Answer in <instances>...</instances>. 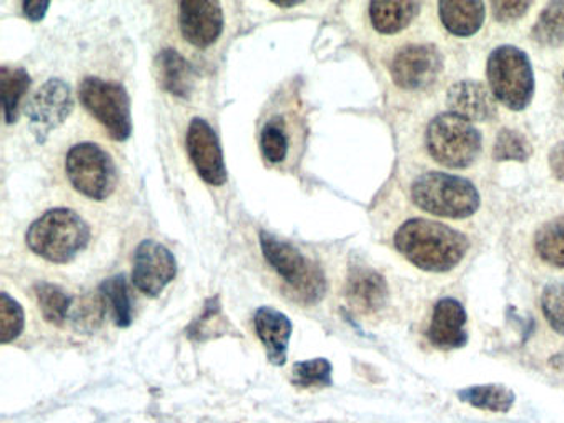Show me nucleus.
Masks as SVG:
<instances>
[{
    "mask_svg": "<svg viewBox=\"0 0 564 423\" xmlns=\"http://www.w3.org/2000/svg\"><path fill=\"white\" fill-rule=\"evenodd\" d=\"M394 247L419 269L440 273L449 272L465 259L469 242L452 227L413 219L397 230Z\"/></svg>",
    "mask_w": 564,
    "mask_h": 423,
    "instance_id": "obj_1",
    "label": "nucleus"
},
{
    "mask_svg": "<svg viewBox=\"0 0 564 423\" xmlns=\"http://www.w3.org/2000/svg\"><path fill=\"white\" fill-rule=\"evenodd\" d=\"M29 249L52 263H67L86 249L90 230L86 220L70 208H52L39 217L28 236Z\"/></svg>",
    "mask_w": 564,
    "mask_h": 423,
    "instance_id": "obj_2",
    "label": "nucleus"
},
{
    "mask_svg": "<svg viewBox=\"0 0 564 423\" xmlns=\"http://www.w3.org/2000/svg\"><path fill=\"white\" fill-rule=\"evenodd\" d=\"M260 247L267 262L282 276L300 304L315 305L325 297L327 279L324 270L299 249L269 232H260Z\"/></svg>",
    "mask_w": 564,
    "mask_h": 423,
    "instance_id": "obj_3",
    "label": "nucleus"
},
{
    "mask_svg": "<svg viewBox=\"0 0 564 423\" xmlns=\"http://www.w3.org/2000/svg\"><path fill=\"white\" fill-rule=\"evenodd\" d=\"M416 207L446 219H466L479 208V194L466 178L443 172L420 175L412 184Z\"/></svg>",
    "mask_w": 564,
    "mask_h": 423,
    "instance_id": "obj_4",
    "label": "nucleus"
},
{
    "mask_svg": "<svg viewBox=\"0 0 564 423\" xmlns=\"http://www.w3.org/2000/svg\"><path fill=\"white\" fill-rule=\"evenodd\" d=\"M488 83L495 99L520 112L530 106L534 94V76L530 58L513 45H501L491 52L487 65Z\"/></svg>",
    "mask_w": 564,
    "mask_h": 423,
    "instance_id": "obj_5",
    "label": "nucleus"
},
{
    "mask_svg": "<svg viewBox=\"0 0 564 423\" xmlns=\"http://www.w3.org/2000/svg\"><path fill=\"white\" fill-rule=\"evenodd\" d=\"M426 151L443 167L466 169L481 152V135L468 120L455 113H442L430 122Z\"/></svg>",
    "mask_w": 564,
    "mask_h": 423,
    "instance_id": "obj_6",
    "label": "nucleus"
},
{
    "mask_svg": "<svg viewBox=\"0 0 564 423\" xmlns=\"http://www.w3.org/2000/svg\"><path fill=\"white\" fill-rule=\"evenodd\" d=\"M65 171L72 187L93 200H106L116 191V162L96 142L74 145L68 151Z\"/></svg>",
    "mask_w": 564,
    "mask_h": 423,
    "instance_id": "obj_7",
    "label": "nucleus"
},
{
    "mask_svg": "<svg viewBox=\"0 0 564 423\" xmlns=\"http://www.w3.org/2000/svg\"><path fill=\"white\" fill-rule=\"evenodd\" d=\"M78 97L83 106L96 117L97 122L106 127L113 140L126 142L129 139L132 133V119L126 87L99 77H87L78 87Z\"/></svg>",
    "mask_w": 564,
    "mask_h": 423,
    "instance_id": "obj_8",
    "label": "nucleus"
},
{
    "mask_svg": "<svg viewBox=\"0 0 564 423\" xmlns=\"http://www.w3.org/2000/svg\"><path fill=\"white\" fill-rule=\"evenodd\" d=\"M175 275L177 260L167 247L150 239L139 243L133 253L132 282L142 294L159 297Z\"/></svg>",
    "mask_w": 564,
    "mask_h": 423,
    "instance_id": "obj_9",
    "label": "nucleus"
},
{
    "mask_svg": "<svg viewBox=\"0 0 564 423\" xmlns=\"http://www.w3.org/2000/svg\"><path fill=\"white\" fill-rule=\"evenodd\" d=\"M443 58L433 45H406L391 62V77L400 89L425 90L438 80Z\"/></svg>",
    "mask_w": 564,
    "mask_h": 423,
    "instance_id": "obj_10",
    "label": "nucleus"
},
{
    "mask_svg": "<svg viewBox=\"0 0 564 423\" xmlns=\"http://www.w3.org/2000/svg\"><path fill=\"white\" fill-rule=\"evenodd\" d=\"M187 151L202 181L214 187H220L227 182V167H225L220 140L207 120L200 117L192 120L187 132Z\"/></svg>",
    "mask_w": 564,
    "mask_h": 423,
    "instance_id": "obj_11",
    "label": "nucleus"
},
{
    "mask_svg": "<svg viewBox=\"0 0 564 423\" xmlns=\"http://www.w3.org/2000/svg\"><path fill=\"white\" fill-rule=\"evenodd\" d=\"M74 109V97L70 87L61 79H51L32 97L28 106L29 120L37 135L39 142L65 122Z\"/></svg>",
    "mask_w": 564,
    "mask_h": 423,
    "instance_id": "obj_12",
    "label": "nucleus"
},
{
    "mask_svg": "<svg viewBox=\"0 0 564 423\" xmlns=\"http://www.w3.org/2000/svg\"><path fill=\"white\" fill-rule=\"evenodd\" d=\"M178 28L188 44L208 48L224 32V11L215 0H182Z\"/></svg>",
    "mask_w": 564,
    "mask_h": 423,
    "instance_id": "obj_13",
    "label": "nucleus"
},
{
    "mask_svg": "<svg viewBox=\"0 0 564 423\" xmlns=\"http://www.w3.org/2000/svg\"><path fill=\"white\" fill-rule=\"evenodd\" d=\"M347 299L360 314H377L388 301V285L377 270L360 263L350 267Z\"/></svg>",
    "mask_w": 564,
    "mask_h": 423,
    "instance_id": "obj_14",
    "label": "nucleus"
},
{
    "mask_svg": "<svg viewBox=\"0 0 564 423\" xmlns=\"http://www.w3.org/2000/svg\"><path fill=\"white\" fill-rule=\"evenodd\" d=\"M465 307L455 299H443L435 305L433 311L432 324L429 328V338L433 347L442 350H453V348L465 347L468 341L465 325Z\"/></svg>",
    "mask_w": 564,
    "mask_h": 423,
    "instance_id": "obj_15",
    "label": "nucleus"
},
{
    "mask_svg": "<svg viewBox=\"0 0 564 423\" xmlns=\"http://www.w3.org/2000/svg\"><path fill=\"white\" fill-rule=\"evenodd\" d=\"M448 107L452 113L465 120H490L497 113L494 94L475 80H462L449 87Z\"/></svg>",
    "mask_w": 564,
    "mask_h": 423,
    "instance_id": "obj_16",
    "label": "nucleus"
},
{
    "mask_svg": "<svg viewBox=\"0 0 564 423\" xmlns=\"http://www.w3.org/2000/svg\"><path fill=\"white\" fill-rule=\"evenodd\" d=\"M256 330L262 344L265 345L267 356L273 366L286 362L292 322L282 312L272 307H262L256 314Z\"/></svg>",
    "mask_w": 564,
    "mask_h": 423,
    "instance_id": "obj_17",
    "label": "nucleus"
},
{
    "mask_svg": "<svg viewBox=\"0 0 564 423\" xmlns=\"http://www.w3.org/2000/svg\"><path fill=\"white\" fill-rule=\"evenodd\" d=\"M155 65L160 87L165 93L178 99H191L194 93L195 70L184 55L178 54L175 48H164L156 55Z\"/></svg>",
    "mask_w": 564,
    "mask_h": 423,
    "instance_id": "obj_18",
    "label": "nucleus"
},
{
    "mask_svg": "<svg viewBox=\"0 0 564 423\" xmlns=\"http://www.w3.org/2000/svg\"><path fill=\"white\" fill-rule=\"evenodd\" d=\"M442 24L456 37H469L485 22V4L476 0H443L438 4Z\"/></svg>",
    "mask_w": 564,
    "mask_h": 423,
    "instance_id": "obj_19",
    "label": "nucleus"
},
{
    "mask_svg": "<svg viewBox=\"0 0 564 423\" xmlns=\"http://www.w3.org/2000/svg\"><path fill=\"white\" fill-rule=\"evenodd\" d=\"M419 11V2H412V0H401V2L377 0L370 4L371 24L380 34H398L412 24Z\"/></svg>",
    "mask_w": 564,
    "mask_h": 423,
    "instance_id": "obj_20",
    "label": "nucleus"
},
{
    "mask_svg": "<svg viewBox=\"0 0 564 423\" xmlns=\"http://www.w3.org/2000/svg\"><path fill=\"white\" fill-rule=\"evenodd\" d=\"M29 86H31V76L25 68H0V97H2L6 122H18L19 106Z\"/></svg>",
    "mask_w": 564,
    "mask_h": 423,
    "instance_id": "obj_21",
    "label": "nucleus"
},
{
    "mask_svg": "<svg viewBox=\"0 0 564 423\" xmlns=\"http://www.w3.org/2000/svg\"><path fill=\"white\" fill-rule=\"evenodd\" d=\"M458 397L459 400L476 409L490 410V412H508L514 403V393L500 383L468 387L459 390Z\"/></svg>",
    "mask_w": 564,
    "mask_h": 423,
    "instance_id": "obj_22",
    "label": "nucleus"
},
{
    "mask_svg": "<svg viewBox=\"0 0 564 423\" xmlns=\"http://www.w3.org/2000/svg\"><path fill=\"white\" fill-rule=\"evenodd\" d=\"M100 295L106 299L112 311L117 327L127 328L132 324V302H130L129 284L123 273L109 276L100 284Z\"/></svg>",
    "mask_w": 564,
    "mask_h": 423,
    "instance_id": "obj_23",
    "label": "nucleus"
},
{
    "mask_svg": "<svg viewBox=\"0 0 564 423\" xmlns=\"http://www.w3.org/2000/svg\"><path fill=\"white\" fill-rule=\"evenodd\" d=\"M34 292L45 321L48 324L55 325V327H62L65 318L68 317L72 302H74L72 295H68L58 285L47 284V282H39L34 288Z\"/></svg>",
    "mask_w": 564,
    "mask_h": 423,
    "instance_id": "obj_24",
    "label": "nucleus"
},
{
    "mask_svg": "<svg viewBox=\"0 0 564 423\" xmlns=\"http://www.w3.org/2000/svg\"><path fill=\"white\" fill-rule=\"evenodd\" d=\"M534 247L543 262L564 269V217L544 224L538 230Z\"/></svg>",
    "mask_w": 564,
    "mask_h": 423,
    "instance_id": "obj_25",
    "label": "nucleus"
},
{
    "mask_svg": "<svg viewBox=\"0 0 564 423\" xmlns=\"http://www.w3.org/2000/svg\"><path fill=\"white\" fill-rule=\"evenodd\" d=\"M533 39L544 47L564 44V2H553L541 12L533 28Z\"/></svg>",
    "mask_w": 564,
    "mask_h": 423,
    "instance_id": "obj_26",
    "label": "nucleus"
},
{
    "mask_svg": "<svg viewBox=\"0 0 564 423\" xmlns=\"http://www.w3.org/2000/svg\"><path fill=\"white\" fill-rule=\"evenodd\" d=\"M292 383L299 389L332 386V364L327 359L305 360L292 367Z\"/></svg>",
    "mask_w": 564,
    "mask_h": 423,
    "instance_id": "obj_27",
    "label": "nucleus"
},
{
    "mask_svg": "<svg viewBox=\"0 0 564 423\" xmlns=\"http://www.w3.org/2000/svg\"><path fill=\"white\" fill-rule=\"evenodd\" d=\"M24 308L15 299L2 292L0 294V341L11 344L24 330Z\"/></svg>",
    "mask_w": 564,
    "mask_h": 423,
    "instance_id": "obj_28",
    "label": "nucleus"
},
{
    "mask_svg": "<svg viewBox=\"0 0 564 423\" xmlns=\"http://www.w3.org/2000/svg\"><path fill=\"white\" fill-rule=\"evenodd\" d=\"M531 148L524 135L517 130L503 129L495 142L494 158L498 162H524L530 159Z\"/></svg>",
    "mask_w": 564,
    "mask_h": 423,
    "instance_id": "obj_29",
    "label": "nucleus"
},
{
    "mask_svg": "<svg viewBox=\"0 0 564 423\" xmlns=\"http://www.w3.org/2000/svg\"><path fill=\"white\" fill-rule=\"evenodd\" d=\"M260 148H262L263 158L270 164H282L289 154V137L279 122L265 123L260 135Z\"/></svg>",
    "mask_w": 564,
    "mask_h": 423,
    "instance_id": "obj_30",
    "label": "nucleus"
},
{
    "mask_svg": "<svg viewBox=\"0 0 564 423\" xmlns=\"http://www.w3.org/2000/svg\"><path fill=\"white\" fill-rule=\"evenodd\" d=\"M541 307L553 330L564 335V284L554 282L546 285L541 295Z\"/></svg>",
    "mask_w": 564,
    "mask_h": 423,
    "instance_id": "obj_31",
    "label": "nucleus"
},
{
    "mask_svg": "<svg viewBox=\"0 0 564 423\" xmlns=\"http://www.w3.org/2000/svg\"><path fill=\"white\" fill-rule=\"evenodd\" d=\"M106 299L89 297V301L78 305V311L72 314L74 322L83 328H94L102 322L104 312H106Z\"/></svg>",
    "mask_w": 564,
    "mask_h": 423,
    "instance_id": "obj_32",
    "label": "nucleus"
},
{
    "mask_svg": "<svg viewBox=\"0 0 564 423\" xmlns=\"http://www.w3.org/2000/svg\"><path fill=\"white\" fill-rule=\"evenodd\" d=\"M220 305H218V297L210 299L205 305L204 314L188 327V337L192 340H205V332L212 327L215 318L220 317Z\"/></svg>",
    "mask_w": 564,
    "mask_h": 423,
    "instance_id": "obj_33",
    "label": "nucleus"
},
{
    "mask_svg": "<svg viewBox=\"0 0 564 423\" xmlns=\"http://www.w3.org/2000/svg\"><path fill=\"white\" fill-rule=\"evenodd\" d=\"M530 6V2H520V0L518 2H513V0H510V2H494L495 19L501 24H510V22L523 18Z\"/></svg>",
    "mask_w": 564,
    "mask_h": 423,
    "instance_id": "obj_34",
    "label": "nucleus"
},
{
    "mask_svg": "<svg viewBox=\"0 0 564 423\" xmlns=\"http://www.w3.org/2000/svg\"><path fill=\"white\" fill-rule=\"evenodd\" d=\"M48 8H51L48 0H25V2H22L25 18L31 22H41L47 14Z\"/></svg>",
    "mask_w": 564,
    "mask_h": 423,
    "instance_id": "obj_35",
    "label": "nucleus"
},
{
    "mask_svg": "<svg viewBox=\"0 0 564 423\" xmlns=\"http://www.w3.org/2000/svg\"><path fill=\"white\" fill-rule=\"evenodd\" d=\"M551 171L557 181L564 182V142L557 144L550 154Z\"/></svg>",
    "mask_w": 564,
    "mask_h": 423,
    "instance_id": "obj_36",
    "label": "nucleus"
},
{
    "mask_svg": "<svg viewBox=\"0 0 564 423\" xmlns=\"http://www.w3.org/2000/svg\"><path fill=\"white\" fill-rule=\"evenodd\" d=\"M273 4L279 6V8H293V6H299V0H292V2H280V0H275Z\"/></svg>",
    "mask_w": 564,
    "mask_h": 423,
    "instance_id": "obj_37",
    "label": "nucleus"
},
{
    "mask_svg": "<svg viewBox=\"0 0 564 423\" xmlns=\"http://www.w3.org/2000/svg\"><path fill=\"white\" fill-rule=\"evenodd\" d=\"M563 77H564V74H563Z\"/></svg>",
    "mask_w": 564,
    "mask_h": 423,
    "instance_id": "obj_38",
    "label": "nucleus"
}]
</instances>
